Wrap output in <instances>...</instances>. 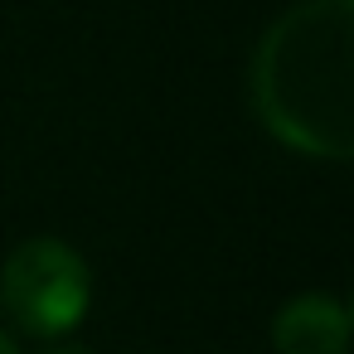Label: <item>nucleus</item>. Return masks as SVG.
<instances>
[{
    "instance_id": "obj_1",
    "label": "nucleus",
    "mask_w": 354,
    "mask_h": 354,
    "mask_svg": "<svg viewBox=\"0 0 354 354\" xmlns=\"http://www.w3.org/2000/svg\"><path fill=\"white\" fill-rule=\"evenodd\" d=\"M252 102L272 136L301 156L354 151V0H301L257 44Z\"/></svg>"
},
{
    "instance_id": "obj_2",
    "label": "nucleus",
    "mask_w": 354,
    "mask_h": 354,
    "mask_svg": "<svg viewBox=\"0 0 354 354\" xmlns=\"http://www.w3.org/2000/svg\"><path fill=\"white\" fill-rule=\"evenodd\" d=\"M93 301L88 262L59 238H30L0 267V306L25 335H64Z\"/></svg>"
},
{
    "instance_id": "obj_3",
    "label": "nucleus",
    "mask_w": 354,
    "mask_h": 354,
    "mask_svg": "<svg viewBox=\"0 0 354 354\" xmlns=\"http://www.w3.org/2000/svg\"><path fill=\"white\" fill-rule=\"evenodd\" d=\"M277 354H344L349 310L335 296H296L272 325Z\"/></svg>"
},
{
    "instance_id": "obj_4",
    "label": "nucleus",
    "mask_w": 354,
    "mask_h": 354,
    "mask_svg": "<svg viewBox=\"0 0 354 354\" xmlns=\"http://www.w3.org/2000/svg\"><path fill=\"white\" fill-rule=\"evenodd\" d=\"M0 354H15V344L6 339V330H0Z\"/></svg>"
},
{
    "instance_id": "obj_5",
    "label": "nucleus",
    "mask_w": 354,
    "mask_h": 354,
    "mask_svg": "<svg viewBox=\"0 0 354 354\" xmlns=\"http://www.w3.org/2000/svg\"><path fill=\"white\" fill-rule=\"evenodd\" d=\"M49 354H83V349H49Z\"/></svg>"
}]
</instances>
